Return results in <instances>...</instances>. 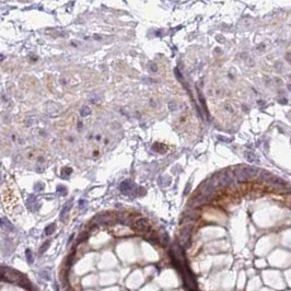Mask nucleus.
Listing matches in <instances>:
<instances>
[{
    "label": "nucleus",
    "instance_id": "6e6552de",
    "mask_svg": "<svg viewBox=\"0 0 291 291\" xmlns=\"http://www.w3.org/2000/svg\"><path fill=\"white\" fill-rule=\"evenodd\" d=\"M55 229H56V226H55L54 223H53V224H49V226H47L46 229H45V234H46V235H50V234L55 231Z\"/></svg>",
    "mask_w": 291,
    "mask_h": 291
},
{
    "label": "nucleus",
    "instance_id": "7ed1b4c3",
    "mask_svg": "<svg viewBox=\"0 0 291 291\" xmlns=\"http://www.w3.org/2000/svg\"><path fill=\"white\" fill-rule=\"evenodd\" d=\"M119 188H120V191H122L124 194H128V193H130V192L133 191L134 185L131 182H129V181H125V182H123V183L120 184Z\"/></svg>",
    "mask_w": 291,
    "mask_h": 291
},
{
    "label": "nucleus",
    "instance_id": "9b49d317",
    "mask_svg": "<svg viewBox=\"0 0 291 291\" xmlns=\"http://www.w3.org/2000/svg\"><path fill=\"white\" fill-rule=\"evenodd\" d=\"M25 255H26V258H28V262H29V264H32V263H33L32 252L30 251V250H26V252H25Z\"/></svg>",
    "mask_w": 291,
    "mask_h": 291
},
{
    "label": "nucleus",
    "instance_id": "f257e3e1",
    "mask_svg": "<svg viewBox=\"0 0 291 291\" xmlns=\"http://www.w3.org/2000/svg\"><path fill=\"white\" fill-rule=\"evenodd\" d=\"M2 279H6L9 282H17V284H20L25 278L23 275H21L17 270H13L11 269V268H7V269L4 270V278Z\"/></svg>",
    "mask_w": 291,
    "mask_h": 291
},
{
    "label": "nucleus",
    "instance_id": "f8f14e48",
    "mask_svg": "<svg viewBox=\"0 0 291 291\" xmlns=\"http://www.w3.org/2000/svg\"><path fill=\"white\" fill-rule=\"evenodd\" d=\"M4 55H1V54H0V61H1V60H4Z\"/></svg>",
    "mask_w": 291,
    "mask_h": 291
},
{
    "label": "nucleus",
    "instance_id": "39448f33",
    "mask_svg": "<svg viewBox=\"0 0 291 291\" xmlns=\"http://www.w3.org/2000/svg\"><path fill=\"white\" fill-rule=\"evenodd\" d=\"M71 202L70 204H67V205H65L64 206V208L61 209V211H60V219L61 220H65L66 219V217H67V213L69 212V210H70V208H71Z\"/></svg>",
    "mask_w": 291,
    "mask_h": 291
},
{
    "label": "nucleus",
    "instance_id": "20e7f679",
    "mask_svg": "<svg viewBox=\"0 0 291 291\" xmlns=\"http://www.w3.org/2000/svg\"><path fill=\"white\" fill-rule=\"evenodd\" d=\"M232 182H233V181H232V177H231L229 174H222L219 180L220 185H222V186H229V185L232 184Z\"/></svg>",
    "mask_w": 291,
    "mask_h": 291
},
{
    "label": "nucleus",
    "instance_id": "1a4fd4ad",
    "mask_svg": "<svg viewBox=\"0 0 291 291\" xmlns=\"http://www.w3.org/2000/svg\"><path fill=\"white\" fill-rule=\"evenodd\" d=\"M49 244H50V241H46L43 245H42V247L40 248V253H41V254H43V253H45V252L47 251V248L49 247Z\"/></svg>",
    "mask_w": 291,
    "mask_h": 291
},
{
    "label": "nucleus",
    "instance_id": "0eeeda50",
    "mask_svg": "<svg viewBox=\"0 0 291 291\" xmlns=\"http://www.w3.org/2000/svg\"><path fill=\"white\" fill-rule=\"evenodd\" d=\"M71 173H72V169L69 168V166H66V168H64V169L61 170V176L62 177H68Z\"/></svg>",
    "mask_w": 291,
    "mask_h": 291
},
{
    "label": "nucleus",
    "instance_id": "423d86ee",
    "mask_svg": "<svg viewBox=\"0 0 291 291\" xmlns=\"http://www.w3.org/2000/svg\"><path fill=\"white\" fill-rule=\"evenodd\" d=\"M80 116L81 117H86V116H89L91 114V108L89 107V106H86V105H84V106H82V107L80 108Z\"/></svg>",
    "mask_w": 291,
    "mask_h": 291
},
{
    "label": "nucleus",
    "instance_id": "f03ea898",
    "mask_svg": "<svg viewBox=\"0 0 291 291\" xmlns=\"http://www.w3.org/2000/svg\"><path fill=\"white\" fill-rule=\"evenodd\" d=\"M134 226L136 228L137 230L141 231V232H146L150 229V226H149V223L146 219H138L136 220L135 222H134Z\"/></svg>",
    "mask_w": 291,
    "mask_h": 291
},
{
    "label": "nucleus",
    "instance_id": "9d476101",
    "mask_svg": "<svg viewBox=\"0 0 291 291\" xmlns=\"http://www.w3.org/2000/svg\"><path fill=\"white\" fill-rule=\"evenodd\" d=\"M57 192H58V194L61 195V196H65V195H67V188H66L65 186H58L57 187Z\"/></svg>",
    "mask_w": 291,
    "mask_h": 291
}]
</instances>
